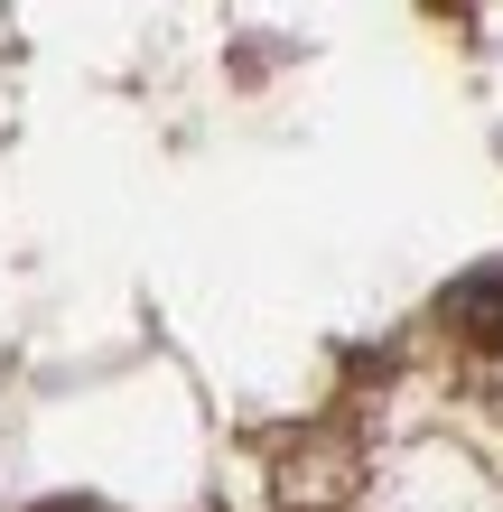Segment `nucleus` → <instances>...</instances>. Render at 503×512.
<instances>
[{
  "label": "nucleus",
  "instance_id": "1",
  "mask_svg": "<svg viewBox=\"0 0 503 512\" xmlns=\"http://www.w3.org/2000/svg\"><path fill=\"white\" fill-rule=\"evenodd\" d=\"M448 326L476 354H503V270H466V280L448 289Z\"/></svg>",
  "mask_w": 503,
  "mask_h": 512
}]
</instances>
